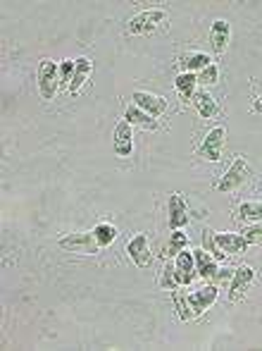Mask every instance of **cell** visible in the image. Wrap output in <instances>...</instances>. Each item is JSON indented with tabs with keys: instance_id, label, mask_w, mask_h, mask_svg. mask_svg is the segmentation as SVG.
<instances>
[{
	"instance_id": "19",
	"label": "cell",
	"mask_w": 262,
	"mask_h": 351,
	"mask_svg": "<svg viewBox=\"0 0 262 351\" xmlns=\"http://www.w3.org/2000/svg\"><path fill=\"white\" fill-rule=\"evenodd\" d=\"M196 84H198V77L191 72H181L179 77L174 79V86H176V93H179L181 101H191L196 93Z\"/></svg>"
},
{
	"instance_id": "1",
	"label": "cell",
	"mask_w": 262,
	"mask_h": 351,
	"mask_svg": "<svg viewBox=\"0 0 262 351\" xmlns=\"http://www.w3.org/2000/svg\"><path fill=\"white\" fill-rule=\"evenodd\" d=\"M217 301V287L207 285V287H200V289L191 291V294H174V306L179 311V320L189 323L194 320L196 315L205 313L212 304Z\"/></svg>"
},
{
	"instance_id": "5",
	"label": "cell",
	"mask_w": 262,
	"mask_h": 351,
	"mask_svg": "<svg viewBox=\"0 0 262 351\" xmlns=\"http://www.w3.org/2000/svg\"><path fill=\"white\" fill-rule=\"evenodd\" d=\"M60 246L65 251L81 254V256H93V254H98V249H101V244H98V239H96V234H93V232H79V234L62 237Z\"/></svg>"
},
{
	"instance_id": "22",
	"label": "cell",
	"mask_w": 262,
	"mask_h": 351,
	"mask_svg": "<svg viewBox=\"0 0 262 351\" xmlns=\"http://www.w3.org/2000/svg\"><path fill=\"white\" fill-rule=\"evenodd\" d=\"M93 234H96L98 244H101V249H103V246H110L112 241H115L117 230L112 225H107V222H103V225H98L96 230H93Z\"/></svg>"
},
{
	"instance_id": "21",
	"label": "cell",
	"mask_w": 262,
	"mask_h": 351,
	"mask_svg": "<svg viewBox=\"0 0 262 351\" xmlns=\"http://www.w3.org/2000/svg\"><path fill=\"white\" fill-rule=\"evenodd\" d=\"M239 217L246 222H262V201H246V204H241Z\"/></svg>"
},
{
	"instance_id": "20",
	"label": "cell",
	"mask_w": 262,
	"mask_h": 351,
	"mask_svg": "<svg viewBox=\"0 0 262 351\" xmlns=\"http://www.w3.org/2000/svg\"><path fill=\"white\" fill-rule=\"evenodd\" d=\"M179 65L184 72L194 74V72H202L207 65H212V60H210V56H205V53H189V56L181 58Z\"/></svg>"
},
{
	"instance_id": "24",
	"label": "cell",
	"mask_w": 262,
	"mask_h": 351,
	"mask_svg": "<svg viewBox=\"0 0 262 351\" xmlns=\"http://www.w3.org/2000/svg\"><path fill=\"white\" fill-rule=\"evenodd\" d=\"M217 77H220L217 65H207L202 72H198V84H202V86H212V84H217Z\"/></svg>"
},
{
	"instance_id": "6",
	"label": "cell",
	"mask_w": 262,
	"mask_h": 351,
	"mask_svg": "<svg viewBox=\"0 0 262 351\" xmlns=\"http://www.w3.org/2000/svg\"><path fill=\"white\" fill-rule=\"evenodd\" d=\"M224 139H226V130L224 127H212L210 132L205 134L200 146V153L207 158V160L217 162L222 158V148H224Z\"/></svg>"
},
{
	"instance_id": "7",
	"label": "cell",
	"mask_w": 262,
	"mask_h": 351,
	"mask_svg": "<svg viewBox=\"0 0 262 351\" xmlns=\"http://www.w3.org/2000/svg\"><path fill=\"white\" fill-rule=\"evenodd\" d=\"M133 106L141 108L143 112H148L150 117H160L167 112V101L160 96H155V93H148V91H136L131 96Z\"/></svg>"
},
{
	"instance_id": "12",
	"label": "cell",
	"mask_w": 262,
	"mask_h": 351,
	"mask_svg": "<svg viewBox=\"0 0 262 351\" xmlns=\"http://www.w3.org/2000/svg\"><path fill=\"white\" fill-rule=\"evenodd\" d=\"M115 153L120 158H129L133 153V134H131V125L127 120H122L115 127Z\"/></svg>"
},
{
	"instance_id": "8",
	"label": "cell",
	"mask_w": 262,
	"mask_h": 351,
	"mask_svg": "<svg viewBox=\"0 0 262 351\" xmlns=\"http://www.w3.org/2000/svg\"><path fill=\"white\" fill-rule=\"evenodd\" d=\"M253 280H255V270L253 268H248V265H241V268H236L234 275H231L229 299L231 301H241V299H244L246 289H248Z\"/></svg>"
},
{
	"instance_id": "4",
	"label": "cell",
	"mask_w": 262,
	"mask_h": 351,
	"mask_svg": "<svg viewBox=\"0 0 262 351\" xmlns=\"http://www.w3.org/2000/svg\"><path fill=\"white\" fill-rule=\"evenodd\" d=\"M250 177V165H248V160H246L244 156H239L234 162H231V167L229 170L222 175V180L217 182V189L220 191H224V194H229V191H234V189H239L241 184H244L246 180Z\"/></svg>"
},
{
	"instance_id": "10",
	"label": "cell",
	"mask_w": 262,
	"mask_h": 351,
	"mask_svg": "<svg viewBox=\"0 0 262 351\" xmlns=\"http://www.w3.org/2000/svg\"><path fill=\"white\" fill-rule=\"evenodd\" d=\"M127 254H129V258L133 263L138 265V268H146L148 263H150V246H148V237L146 234H136L133 239L127 244Z\"/></svg>"
},
{
	"instance_id": "26",
	"label": "cell",
	"mask_w": 262,
	"mask_h": 351,
	"mask_svg": "<svg viewBox=\"0 0 262 351\" xmlns=\"http://www.w3.org/2000/svg\"><path fill=\"white\" fill-rule=\"evenodd\" d=\"M244 239L250 244H262V222H258V225L248 227V230L244 232Z\"/></svg>"
},
{
	"instance_id": "2",
	"label": "cell",
	"mask_w": 262,
	"mask_h": 351,
	"mask_svg": "<svg viewBox=\"0 0 262 351\" xmlns=\"http://www.w3.org/2000/svg\"><path fill=\"white\" fill-rule=\"evenodd\" d=\"M165 22H167V12H162V10H146V12H141L133 19H129V24H127V34H131V36L153 34Z\"/></svg>"
},
{
	"instance_id": "17",
	"label": "cell",
	"mask_w": 262,
	"mask_h": 351,
	"mask_svg": "<svg viewBox=\"0 0 262 351\" xmlns=\"http://www.w3.org/2000/svg\"><path fill=\"white\" fill-rule=\"evenodd\" d=\"M194 258H196V273L200 275V278H205V280H215V275H217V263H215V258H212L210 254H205V251H194Z\"/></svg>"
},
{
	"instance_id": "3",
	"label": "cell",
	"mask_w": 262,
	"mask_h": 351,
	"mask_svg": "<svg viewBox=\"0 0 262 351\" xmlns=\"http://www.w3.org/2000/svg\"><path fill=\"white\" fill-rule=\"evenodd\" d=\"M60 72H57V65L53 60H41L38 65V93H41L43 101H53L57 93V86H60Z\"/></svg>"
},
{
	"instance_id": "13",
	"label": "cell",
	"mask_w": 262,
	"mask_h": 351,
	"mask_svg": "<svg viewBox=\"0 0 262 351\" xmlns=\"http://www.w3.org/2000/svg\"><path fill=\"white\" fill-rule=\"evenodd\" d=\"M174 268L176 275H179L181 285H191L196 278V258H194V251H179L174 261Z\"/></svg>"
},
{
	"instance_id": "27",
	"label": "cell",
	"mask_w": 262,
	"mask_h": 351,
	"mask_svg": "<svg viewBox=\"0 0 262 351\" xmlns=\"http://www.w3.org/2000/svg\"><path fill=\"white\" fill-rule=\"evenodd\" d=\"M74 67H77V60H65L62 62V67H60V79L65 84H72V77H74Z\"/></svg>"
},
{
	"instance_id": "11",
	"label": "cell",
	"mask_w": 262,
	"mask_h": 351,
	"mask_svg": "<svg viewBox=\"0 0 262 351\" xmlns=\"http://www.w3.org/2000/svg\"><path fill=\"white\" fill-rule=\"evenodd\" d=\"M229 38H231L229 22H226V19H215V22H212V29H210V43H212V51H215L217 56H222V53L226 51Z\"/></svg>"
},
{
	"instance_id": "16",
	"label": "cell",
	"mask_w": 262,
	"mask_h": 351,
	"mask_svg": "<svg viewBox=\"0 0 262 351\" xmlns=\"http://www.w3.org/2000/svg\"><path fill=\"white\" fill-rule=\"evenodd\" d=\"M125 120L129 122L131 127L136 125V127H141V130H150V132L157 130V120H155V117H150L148 112H143L141 108H136V106L127 108V110H125Z\"/></svg>"
},
{
	"instance_id": "15",
	"label": "cell",
	"mask_w": 262,
	"mask_h": 351,
	"mask_svg": "<svg viewBox=\"0 0 262 351\" xmlns=\"http://www.w3.org/2000/svg\"><path fill=\"white\" fill-rule=\"evenodd\" d=\"M93 72V62L88 60V58H79L77 60V67H74V77H72V84H69V93L72 96H77L79 91H81V86L86 84L88 74Z\"/></svg>"
},
{
	"instance_id": "14",
	"label": "cell",
	"mask_w": 262,
	"mask_h": 351,
	"mask_svg": "<svg viewBox=\"0 0 262 351\" xmlns=\"http://www.w3.org/2000/svg\"><path fill=\"white\" fill-rule=\"evenodd\" d=\"M189 222V206L179 194L170 196V227L172 230H181Z\"/></svg>"
},
{
	"instance_id": "23",
	"label": "cell",
	"mask_w": 262,
	"mask_h": 351,
	"mask_svg": "<svg viewBox=\"0 0 262 351\" xmlns=\"http://www.w3.org/2000/svg\"><path fill=\"white\" fill-rule=\"evenodd\" d=\"M186 244H189V237H186L181 230H174V232H172V237H170V246H167V251H170V254H167V256H176L179 251L186 249Z\"/></svg>"
},
{
	"instance_id": "25",
	"label": "cell",
	"mask_w": 262,
	"mask_h": 351,
	"mask_svg": "<svg viewBox=\"0 0 262 351\" xmlns=\"http://www.w3.org/2000/svg\"><path fill=\"white\" fill-rule=\"evenodd\" d=\"M160 285L167 287V289H176V287H181V280H179V275H176V268H167L165 275H162V280H160Z\"/></svg>"
},
{
	"instance_id": "9",
	"label": "cell",
	"mask_w": 262,
	"mask_h": 351,
	"mask_svg": "<svg viewBox=\"0 0 262 351\" xmlns=\"http://www.w3.org/2000/svg\"><path fill=\"white\" fill-rule=\"evenodd\" d=\"M215 246L224 254L239 256L248 249V241L244 239V234H234V232H220L215 234Z\"/></svg>"
},
{
	"instance_id": "18",
	"label": "cell",
	"mask_w": 262,
	"mask_h": 351,
	"mask_svg": "<svg viewBox=\"0 0 262 351\" xmlns=\"http://www.w3.org/2000/svg\"><path fill=\"white\" fill-rule=\"evenodd\" d=\"M194 106H196V110L200 112V117H205V120H210V117H215L217 112H220L215 98H212L207 91H196L194 93Z\"/></svg>"
},
{
	"instance_id": "28",
	"label": "cell",
	"mask_w": 262,
	"mask_h": 351,
	"mask_svg": "<svg viewBox=\"0 0 262 351\" xmlns=\"http://www.w3.org/2000/svg\"><path fill=\"white\" fill-rule=\"evenodd\" d=\"M253 110H255V112H262V93L258 96V101L253 103Z\"/></svg>"
}]
</instances>
